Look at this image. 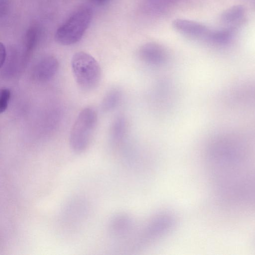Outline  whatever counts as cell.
<instances>
[{
    "mask_svg": "<svg viewBox=\"0 0 255 255\" xmlns=\"http://www.w3.org/2000/svg\"><path fill=\"white\" fill-rule=\"evenodd\" d=\"M7 0H0V14L2 16V14L5 12L7 9Z\"/></svg>",
    "mask_w": 255,
    "mask_h": 255,
    "instance_id": "obj_14",
    "label": "cell"
},
{
    "mask_svg": "<svg viewBox=\"0 0 255 255\" xmlns=\"http://www.w3.org/2000/svg\"><path fill=\"white\" fill-rule=\"evenodd\" d=\"M121 95V92L118 89L113 88L109 90L102 101V110L104 112H109L114 109L119 105Z\"/></svg>",
    "mask_w": 255,
    "mask_h": 255,
    "instance_id": "obj_8",
    "label": "cell"
},
{
    "mask_svg": "<svg viewBox=\"0 0 255 255\" xmlns=\"http://www.w3.org/2000/svg\"><path fill=\"white\" fill-rule=\"evenodd\" d=\"M244 8L241 5L235 6L224 12L222 20L226 24H232L238 21L244 15Z\"/></svg>",
    "mask_w": 255,
    "mask_h": 255,
    "instance_id": "obj_10",
    "label": "cell"
},
{
    "mask_svg": "<svg viewBox=\"0 0 255 255\" xmlns=\"http://www.w3.org/2000/svg\"><path fill=\"white\" fill-rule=\"evenodd\" d=\"M38 28L35 25L30 26L26 32L22 54V58L25 64L36 46L38 39Z\"/></svg>",
    "mask_w": 255,
    "mask_h": 255,
    "instance_id": "obj_7",
    "label": "cell"
},
{
    "mask_svg": "<svg viewBox=\"0 0 255 255\" xmlns=\"http://www.w3.org/2000/svg\"><path fill=\"white\" fill-rule=\"evenodd\" d=\"M95 110L90 107L84 108L78 114L72 127L69 143L72 150L80 153L89 146L97 123Z\"/></svg>",
    "mask_w": 255,
    "mask_h": 255,
    "instance_id": "obj_2",
    "label": "cell"
},
{
    "mask_svg": "<svg viewBox=\"0 0 255 255\" xmlns=\"http://www.w3.org/2000/svg\"><path fill=\"white\" fill-rule=\"evenodd\" d=\"M93 2L98 5H101L106 3L108 0H91Z\"/></svg>",
    "mask_w": 255,
    "mask_h": 255,
    "instance_id": "obj_15",
    "label": "cell"
},
{
    "mask_svg": "<svg viewBox=\"0 0 255 255\" xmlns=\"http://www.w3.org/2000/svg\"><path fill=\"white\" fill-rule=\"evenodd\" d=\"M127 130V123L123 117H118L114 121L111 128V135L114 140H120L125 135Z\"/></svg>",
    "mask_w": 255,
    "mask_h": 255,
    "instance_id": "obj_9",
    "label": "cell"
},
{
    "mask_svg": "<svg viewBox=\"0 0 255 255\" xmlns=\"http://www.w3.org/2000/svg\"><path fill=\"white\" fill-rule=\"evenodd\" d=\"M93 17V10L88 6L76 9L57 28L55 34L56 41L63 45L77 43L82 38Z\"/></svg>",
    "mask_w": 255,
    "mask_h": 255,
    "instance_id": "obj_1",
    "label": "cell"
},
{
    "mask_svg": "<svg viewBox=\"0 0 255 255\" xmlns=\"http://www.w3.org/2000/svg\"><path fill=\"white\" fill-rule=\"evenodd\" d=\"M87 211L85 201L81 199L72 200L64 209L63 219L67 223H77L85 217Z\"/></svg>",
    "mask_w": 255,
    "mask_h": 255,
    "instance_id": "obj_5",
    "label": "cell"
},
{
    "mask_svg": "<svg viewBox=\"0 0 255 255\" xmlns=\"http://www.w3.org/2000/svg\"><path fill=\"white\" fill-rule=\"evenodd\" d=\"M0 67L1 68L5 64L7 57V52L6 48L5 45L2 43H0Z\"/></svg>",
    "mask_w": 255,
    "mask_h": 255,
    "instance_id": "obj_13",
    "label": "cell"
},
{
    "mask_svg": "<svg viewBox=\"0 0 255 255\" xmlns=\"http://www.w3.org/2000/svg\"><path fill=\"white\" fill-rule=\"evenodd\" d=\"M10 91L5 88H2L0 92V113L5 111L10 100Z\"/></svg>",
    "mask_w": 255,
    "mask_h": 255,
    "instance_id": "obj_11",
    "label": "cell"
},
{
    "mask_svg": "<svg viewBox=\"0 0 255 255\" xmlns=\"http://www.w3.org/2000/svg\"><path fill=\"white\" fill-rule=\"evenodd\" d=\"M71 66L75 81L82 90L91 91L99 84L101 68L97 60L89 54L82 51L75 53L72 57Z\"/></svg>",
    "mask_w": 255,
    "mask_h": 255,
    "instance_id": "obj_3",
    "label": "cell"
},
{
    "mask_svg": "<svg viewBox=\"0 0 255 255\" xmlns=\"http://www.w3.org/2000/svg\"><path fill=\"white\" fill-rule=\"evenodd\" d=\"M59 68L58 60L54 56L48 55L40 58L33 69V76L37 81L46 82L52 78Z\"/></svg>",
    "mask_w": 255,
    "mask_h": 255,
    "instance_id": "obj_4",
    "label": "cell"
},
{
    "mask_svg": "<svg viewBox=\"0 0 255 255\" xmlns=\"http://www.w3.org/2000/svg\"><path fill=\"white\" fill-rule=\"evenodd\" d=\"M141 59L146 63L160 66L167 61V56L164 50L159 46L148 45L143 47L140 51Z\"/></svg>",
    "mask_w": 255,
    "mask_h": 255,
    "instance_id": "obj_6",
    "label": "cell"
},
{
    "mask_svg": "<svg viewBox=\"0 0 255 255\" xmlns=\"http://www.w3.org/2000/svg\"><path fill=\"white\" fill-rule=\"evenodd\" d=\"M232 37V32L229 30H222L215 32L211 35L213 40L218 43L228 42Z\"/></svg>",
    "mask_w": 255,
    "mask_h": 255,
    "instance_id": "obj_12",
    "label": "cell"
}]
</instances>
